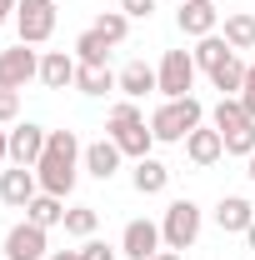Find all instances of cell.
<instances>
[{
	"mask_svg": "<svg viewBox=\"0 0 255 260\" xmlns=\"http://www.w3.org/2000/svg\"><path fill=\"white\" fill-rule=\"evenodd\" d=\"M210 125L220 130V135H235V130H245V125H250V115H245L240 95H220V105L210 110Z\"/></svg>",
	"mask_w": 255,
	"mask_h": 260,
	"instance_id": "cell-21",
	"label": "cell"
},
{
	"mask_svg": "<svg viewBox=\"0 0 255 260\" xmlns=\"http://www.w3.org/2000/svg\"><path fill=\"white\" fill-rule=\"evenodd\" d=\"M220 140H225V155H245V160H250L255 155V120L245 130H235V135H220Z\"/></svg>",
	"mask_w": 255,
	"mask_h": 260,
	"instance_id": "cell-28",
	"label": "cell"
},
{
	"mask_svg": "<svg viewBox=\"0 0 255 260\" xmlns=\"http://www.w3.org/2000/svg\"><path fill=\"white\" fill-rule=\"evenodd\" d=\"M0 260H5V255H0Z\"/></svg>",
	"mask_w": 255,
	"mask_h": 260,
	"instance_id": "cell-40",
	"label": "cell"
},
{
	"mask_svg": "<svg viewBox=\"0 0 255 260\" xmlns=\"http://www.w3.org/2000/svg\"><path fill=\"white\" fill-rule=\"evenodd\" d=\"M25 220H30V225H40V230H50V225H65V200L60 195H35L30 205H25Z\"/></svg>",
	"mask_w": 255,
	"mask_h": 260,
	"instance_id": "cell-20",
	"label": "cell"
},
{
	"mask_svg": "<svg viewBox=\"0 0 255 260\" xmlns=\"http://www.w3.org/2000/svg\"><path fill=\"white\" fill-rule=\"evenodd\" d=\"M245 70H250V65L240 60V50H230V55H225V60L210 70V85H215L220 95H240V85H245Z\"/></svg>",
	"mask_w": 255,
	"mask_h": 260,
	"instance_id": "cell-18",
	"label": "cell"
},
{
	"mask_svg": "<svg viewBox=\"0 0 255 260\" xmlns=\"http://www.w3.org/2000/svg\"><path fill=\"white\" fill-rule=\"evenodd\" d=\"M245 165H250V185H255V155H250V160H245Z\"/></svg>",
	"mask_w": 255,
	"mask_h": 260,
	"instance_id": "cell-38",
	"label": "cell"
},
{
	"mask_svg": "<svg viewBox=\"0 0 255 260\" xmlns=\"http://www.w3.org/2000/svg\"><path fill=\"white\" fill-rule=\"evenodd\" d=\"M245 245H250V250H255V220H250V230H245Z\"/></svg>",
	"mask_w": 255,
	"mask_h": 260,
	"instance_id": "cell-37",
	"label": "cell"
},
{
	"mask_svg": "<svg viewBox=\"0 0 255 260\" xmlns=\"http://www.w3.org/2000/svg\"><path fill=\"white\" fill-rule=\"evenodd\" d=\"M240 105H245V115L255 120V60H250V70H245V85H240Z\"/></svg>",
	"mask_w": 255,
	"mask_h": 260,
	"instance_id": "cell-32",
	"label": "cell"
},
{
	"mask_svg": "<svg viewBox=\"0 0 255 260\" xmlns=\"http://www.w3.org/2000/svg\"><path fill=\"white\" fill-rule=\"evenodd\" d=\"M20 115V90H0V125H15Z\"/></svg>",
	"mask_w": 255,
	"mask_h": 260,
	"instance_id": "cell-29",
	"label": "cell"
},
{
	"mask_svg": "<svg viewBox=\"0 0 255 260\" xmlns=\"http://www.w3.org/2000/svg\"><path fill=\"white\" fill-rule=\"evenodd\" d=\"M15 5H20V0H0V25H5V20L15 15Z\"/></svg>",
	"mask_w": 255,
	"mask_h": 260,
	"instance_id": "cell-33",
	"label": "cell"
},
{
	"mask_svg": "<svg viewBox=\"0 0 255 260\" xmlns=\"http://www.w3.org/2000/svg\"><path fill=\"white\" fill-rule=\"evenodd\" d=\"M195 55L190 50H165L160 55V70H155V90L165 100H185L190 95V85H195Z\"/></svg>",
	"mask_w": 255,
	"mask_h": 260,
	"instance_id": "cell-5",
	"label": "cell"
},
{
	"mask_svg": "<svg viewBox=\"0 0 255 260\" xmlns=\"http://www.w3.org/2000/svg\"><path fill=\"white\" fill-rule=\"evenodd\" d=\"M130 185L140 195H160L170 185V165H160L155 155H145V160H135V175H130Z\"/></svg>",
	"mask_w": 255,
	"mask_h": 260,
	"instance_id": "cell-19",
	"label": "cell"
},
{
	"mask_svg": "<svg viewBox=\"0 0 255 260\" xmlns=\"http://www.w3.org/2000/svg\"><path fill=\"white\" fill-rule=\"evenodd\" d=\"M255 220V205L245 200V195H220V205H215V225L225 230V235H245Z\"/></svg>",
	"mask_w": 255,
	"mask_h": 260,
	"instance_id": "cell-15",
	"label": "cell"
},
{
	"mask_svg": "<svg viewBox=\"0 0 255 260\" xmlns=\"http://www.w3.org/2000/svg\"><path fill=\"white\" fill-rule=\"evenodd\" d=\"M80 260H115V250H110L105 240H95V235H90V240L80 245Z\"/></svg>",
	"mask_w": 255,
	"mask_h": 260,
	"instance_id": "cell-30",
	"label": "cell"
},
{
	"mask_svg": "<svg viewBox=\"0 0 255 260\" xmlns=\"http://www.w3.org/2000/svg\"><path fill=\"white\" fill-rule=\"evenodd\" d=\"M75 70H80V60L70 50H45L40 55V85L45 90H65V85H75Z\"/></svg>",
	"mask_w": 255,
	"mask_h": 260,
	"instance_id": "cell-14",
	"label": "cell"
},
{
	"mask_svg": "<svg viewBox=\"0 0 255 260\" xmlns=\"http://www.w3.org/2000/svg\"><path fill=\"white\" fill-rule=\"evenodd\" d=\"M160 245H165V240H160L155 220H130L125 235H120V255H125V260H150Z\"/></svg>",
	"mask_w": 255,
	"mask_h": 260,
	"instance_id": "cell-11",
	"label": "cell"
},
{
	"mask_svg": "<svg viewBox=\"0 0 255 260\" xmlns=\"http://www.w3.org/2000/svg\"><path fill=\"white\" fill-rule=\"evenodd\" d=\"M190 55H195V65L210 75V70H215L225 55H230V45H225V35H205V40H195V50H190Z\"/></svg>",
	"mask_w": 255,
	"mask_h": 260,
	"instance_id": "cell-25",
	"label": "cell"
},
{
	"mask_svg": "<svg viewBox=\"0 0 255 260\" xmlns=\"http://www.w3.org/2000/svg\"><path fill=\"white\" fill-rule=\"evenodd\" d=\"M220 155H225V140H220L215 125H195L190 135H185V160H190V165L205 170V165H215Z\"/></svg>",
	"mask_w": 255,
	"mask_h": 260,
	"instance_id": "cell-13",
	"label": "cell"
},
{
	"mask_svg": "<svg viewBox=\"0 0 255 260\" xmlns=\"http://www.w3.org/2000/svg\"><path fill=\"white\" fill-rule=\"evenodd\" d=\"M225 45L230 50H255V15L250 10H230L225 15Z\"/></svg>",
	"mask_w": 255,
	"mask_h": 260,
	"instance_id": "cell-23",
	"label": "cell"
},
{
	"mask_svg": "<svg viewBox=\"0 0 255 260\" xmlns=\"http://www.w3.org/2000/svg\"><path fill=\"white\" fill-rule=\"evenodd\" d=\"M160 240H165V250H190L200 240V205L195 200H170L165 220H160Z\"/></svg>",
	"mask_w": 255,
	"mask_h": 260,
	"instance_id": "cell-4",
	"label": "cell"
},
{
	"mask_svg": "<svg viewBox=\"0 0 255 260\" xmlns=\"http://www.w3.org/2000/svg\"><path fill=\"white\" fill-rule=\"evenodd\" d=\"M45 260H80V250H50Z\"/></svg>",
	"mask_w": 255,
	"mask_h": 260,
	"instance_id": "cell-35",
	"label": "cell"
},
{
	"mask_svg": "<svg viewBox=\"0 0 255 260\" xmlns=\"http://www.w3.org/2000/svg\"><path fill=\"white\" fill-rule=\"evenodd\" d=\"M75 60L80 65H110V40H105L100 30L75 35Z\"/></svg>",
	"mask_w": 255,
	"mask_h": 260,
	"instance_id": "cell-24",
	"label": "cell"
},
{
	"mask_svg": "<svg viewBox=\"0 0 255 260\" xmlns=\"http://www.w3.org/2000/svg\"><path fill=\"white\" fill-rule=\"evenodd\" d=\"M55 20H60L55 0H20L15 5V30H20L25 45H45L55 35Z\"/></svg>",
	"mask_w": 255,
	"mask_h": 260,
	"instance_id": "cell-6",
	"label": "cell"
},
{
	"mask_svg": "<svg viewBox=\"0 0 255 260\" xmlns=\"http://www.w3.org/2000/svg\"><path fill=\"white\" fill-rule=\"evenodd\" d=\"M205 5H215V0H205Z\"/></svg>",
	"mask_w": 255,
	"mask_h": 260,
	"instance_id": "cell-39",
	"label": "cell"
},
{
	"mask_svg": "<svg viewBox=\"0 0 255 260\" xmlns=\"http://www.w3.org/2000/svg\"><path fill=\"white\" fill-rule=\"evenodd\" d=\"M80 155H85V145H80V135H75V130H50L45 155L35 160V180H40V190H45V195H60V200H65V195L75 190Z\"/></svg>",
	"mask_w": 255,
	"mask_h": 260,
	"instance_id": "cell-1",
	"label": "cell"
},
{
	"mask_svg": "<svg viewBox=\"0 0 255 260\" xmlns=\"http://www.w3.org/2000/svg\"><path fill=\"white\" fill-rule=\"evenodd\" d=\"M150 260H180V250H155Z\"/></svg>",
	"mask_w": 255,
	"mask_h": 260,
	"instance_id": "cell-36",
	"label": "cell"
},
{
	"mask_svg": "<svg viewBox=\"0 0 255 260\" xmlns=\"http://www.w3.org/2000/svg\"><path fill=\"white\" fill-rule=\"evenodd\" d=\"M155 90V70L145 60H130L125 70H120V95L125 100H140V95H150Z\"/></svg>",
	"mask_w": 255,
	"mask_h": 260,
	"instance_id": "cell-22",
	"label": "cell"
},
{
	"mask_svg": "<svg viewBox=\"0 0 255 260\" xmlns=\"http://www.w3.org/2000/svg\"><path fill=\"white\" fill-rule=\"evenodd\" d=\"M110 140L120 145V155H130V160H145V155H150L155 130L145 125V115H140V105H135V100L110 105Z\"/></svg>",
	"mask_w": 255,
	"mask_h": 260,
	"instance_id": "cell-2",
	"label": "cell"
},
{
	"mask_svg": "<svg viewBox=\"0 0 255 260\" xmlns=\"http://www.w3.org/2000/svg\"><path fill=\"white\" fill-rule=\"evenodd\" d=\"M30 80H40V55L25 40L10 45V50H0V90H25Z\"/></svg>",
	"mask_w": 255,
	"mask_h": 260,
	"instance_id": "cell-7",
	"label": "cell"
},
{
	"mask_svg": "<svg viewBox=\"0 0 255 260\" xmlns=\"http://www.w3.org/2000/svg\"><path fill=\"white\" fill-rule=\"evenodd\" d=\"M75 90L80 95H110V90H120V75L110 65H80L75 70Z\"/></svg>",
	"mask_w": 255,
	"mask_h": 260,
	"instance_id": "cell-17",
	"label": "cell"
},
{
	"mask_svg": "<svg viewBox=\"0 0 255 260\" xmlns=\"http://www.w3.org/2000/svg\"><path fill=\"white\" fill-rule=\"evenodd\" d=\"M90 30H100L110 45H120V40L130 35V15H125V10H100V20L90 25Z\"/></svg>",
	"mask_w": 255,
	"mask_h": 260,
	"instance_id": "cell-27",
	"label": "cell"
},
{
	"mask_svg": "<svg viewBox=\"0 0 255 260\" xmlns=\"http://www.w3.org/2000/svg\"><path fill=\"white\" fill-rule=\"evenodd\" d=\"M45 140H50L45 125H30V120L15 125V130H10V165H30V170H35V160L45 155Z\"/></svg>",
	"mask_w": 255,
	"mask_h": 260,
	"instance_id": "cell-9",
	"label": "cell"
},
{
	"mask_svg": "<svg viewBox=\"0 0 255 260\" xmlns=\"http://www.w3.org/2000/svg\"><path fill=\"white\" fill-rule=\"evenodd\" d=\"M80 160H85V170H90L95 180H110V175L120 170V160H125V155H120V145L105 135V140H95V145H85V155H80Z\"/></svg>",
	"mask_w": 255,
	"mask_h": 260,
	"instance_id": "cell-16",
	"label": "cell"
},
{
	"mask_svg": "<svg viewBox=\"0 0 255 260\" xmlns=\"http://www.w3.org/2000/svg\"><path fill=\"white\" fill-rule=\"evenodd\" d=\"M120 10H125L130 20H150L155 15V0H120Z\"/></svg>",
	"mask_w": 255,
	"mask_h": 260,
	"instance_id": "cell-31",
	"label": "cell"
},
{
	"mask_svg": "<svg viewBox=\"0 0 255 260\" xmlns=\"http://www.w3.org/2000/svg\"><path fill=\"white\" fill-rule=\"evenodd\" d=\"M0 160H10V130L0 125Z\"/></svg>",
	"mask_w": 255,
	"mask_h": 260,
	"instance_id": "cell-34",
	"label": "cell"
},
{
	"mask_svg": "<svg viewBox=\"0 0 255 260\" xmlns=\"http://www.w3.org/2000/svg\"><path fill=\"white\" fill-rule=\"evenodd\" d=\"M200 120H205V105L195 95H185V100H165L155 115H150V130H155V140H165V145H185V135Z\"/></svg>",
	"mask_w": 255,
	"mask_h": 260,
	"instance_id": "cell-3",
	"label": "cell"
},
{
	"mask_svg": "<svg viewBox=\"0 0 255 260\" xmlns=\"http://www.w3.org/2000/svg\"><path fill=\"white\" fill-rule=\"evenodd\" d=\"M35 195H40V180H35L30 165H10V170H0V200H5V205L25 210Z\"/></svg>",
	"mask_w": 255,
	"mask_h": 260,
	"instance_id": "cell-8",
	"label": "cell"
},
{
	"mask_svg": "<svg viewBox=\"0 0 255 260\" xmlns=\"http://www.w3.org/2000/svg\"><path fill=\"white\" fill-rule=\"evenodd\" d=\"M45 255H50L45 230L30 225V220H20V225L5 235V260H45Z\"/></svg>",
	"mask_w": 255,
	"mask_h": 260,
	"instance_id": "cell-10",
	"label": "cell"
},
{
	"mask_svg": "<svg viewBox=\"0 0 255 260\" xmlns=\"http://www.w3.org/2000/svg\"><path fill=\"white\" fill-rule=\"evenodd\" d=\"M175 25H180V35H190V40H205V35H215V25H220V10L205 5V0H180Z\"/></svg>",
	"mask_w": 255,
	"mask_h": 260,
	"instance_id": "cell-12",
	"label": "cell"
},
{
	"mask_svg": "<svg viewBox=\"0 0 255 260\" xmlns=\"http://www.w3.org/2000/svg\"><path fill=\"white\" fill-rule=\"evenodd\" d=\"M100 225L95 205H75V210H65V235H75V240H90Z\"/></svg>",
	"mask_w": 255,
	"mask_h": 260,
	"instance_id": "cell-26",
	"label": "cell"
}]
</instances>
